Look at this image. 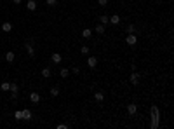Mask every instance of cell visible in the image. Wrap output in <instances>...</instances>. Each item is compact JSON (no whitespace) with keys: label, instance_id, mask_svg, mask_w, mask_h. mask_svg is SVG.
Listing matches in <instances>:
<instances>
[{"label":"cell","instance_id":"obj_1","mask_svg":"<svg viewBox=\"0 0 174 129\" xmlns=\"http://www.w3.org/2000/svg\"><path fill=\"white\" fill-rule=\"evenodd\" d=\"M151 127H158V108L151 106Z\"/></svg>","mask_w":174,"mask_h":129},{"label":"cell","instance_id":"obj_2","mask_svg":"<svg viewBox=\"0 0 174 129\" xmlns=\"http://www.w3.org/2000/svg\"><path fill=\"white\" fill-rule=\"evenodd\" d=\"M125 42H127L129 46H136L138 38H136V35H134V33H129V35H127V38H125Z\"/></svg>","mask_w":174,"mask_h":129},{"label":"cell","instance_id":"obj_3","mask_svg":"<svg viewBox=\"0 0 174 129\" xmlns=\"http://www.w3.org/2000/svg\"><path fill=\"white\" fill-rule=\"evenodd\" d=\"M30 101L35 103V105H38V101H40V94H38V93H31V94H30Z\"/></svg>","mask_w":174,"mask_h":129},{"label":"cell","instance_id":"obj_4","mask_svg":"<svg viewBox=\"0 0 174 129\" xmlns=\"http://www.w3.org/2000/svg\"><path fill=\"white\" fill-rule=\"evenodd\" d=\"M127 112H129V115H134V113L138 112V105H136V103H129Z\"/></svg>","mask_w":174,"mask_h":129},{"label":"cell","instance_id":"obj_5","mask_svg":"<svg viewBox=\"0 0 174 129\" xmlns=\"http://www.w3.org/2000/svg\"><path fill=\"white\" fill-rule=\"evenodd\" d=\"M21 119H24V120H30V119H31V112H30L28 108L21 110Z\"/></svg>","mask_w":174,"mask_h":129},{"label":"cell","instance_id":"obj_6","mask_svg":"<svg viewBox=\"0 0 174 129\" xmlns=\"http://www.w3.org/2000/svg\"><path fill=\"white\" fill-rule=\"evenodd\" d=\"M26 7H28V11H35V9H37V2H35V0H28V2H26Z\"/></svg>","mask_w":174,"mask_h":129},{"label":"cell","instance_id":"obj_7","mask_svg":"<svg viewBox=\"0 0 174 129\" xmlns=\"http://www.w3.org/2000/svg\"><path fill=\"white\" fill-rule=\"evenodd\" d=\"M26 51H28V54L31 58L35 56V49H33V46H31V42H26Z\"/></svg>","mask_w":174,"mask_h":129},{"label":"cell","instance_id":"obj_8","mask_svg":"<svg viewBox=\"0 0 174 129\" xmlns=\"http://www.w3.org/2000/svg\"><path fill=\"white\" fill-rule=\"evenodd\" d=\"M110 23L111 24H118L120 23V16H118V14H113V16L110 18Z\"/></svg>","mask_w":174,"mask_h":129},{"label":"cell","instance_id":"obj_9","mask_svg":"<svg viewBox=\"0 0 174 129\" xmlns=\"http://www.w3.org/2000/svg\"><path fill=\"white\" fill-rule=\"evenodd\" d=\"M138 82H139V75L136 73V72H132V75H131V84H134V86H136Z\"/></svg>","mask_w":174,"mask_h":129},{"label":"cell","instance_id":"obj_10","mask_svg":"<svg viewBox=\"0 0 174 129\" xmlns=\"http://www.w3.org/2000/svg\"><path fill=\"white\" fill-rule=\"evenodd\" d=\"M2 30H4L5 33H7V31H11V30H12V23H9V21H5V23L2 24Z\"/></svg>","mask_w":174,"mask_h":129},{"label":"cell","instance_id":"obj_11","mask_svg":"<svg viewBox=\"0 0 174 129\" xmlns=\"http://www.w3.org/2000/svg\"><path fill=\"white\" fill-rule=\"evenodd\" d=\"M52 63H61V54H58V53H54L52 54Z\"/></svg>","mask_w":174,"mask_h":129},{"label":"cell","instance_id":"obj_12","mask_svg":"<svg viewBox=\"0 0 174 129\" xmlns=\"http://www.w3.org/2000/svg\"><path fill=\"white\" fill-rule=\"evenodd\" d=\"M87 64H89L91 68H94V66L98 64V59H96V58H89V59H87Z\"/></svg>","mask_w":174,"mask_h":129},{"label":"cell","instance_id":"obj_13","mask_svg":"<svg viewBox=\"0 0 174 129\" xmlns=\"http://www.w3.org/2000/svg\"><path fill=\"white\" fill-rule=\"evenodd\" d=\"M92 35V31H91V30L89 28H85V30H82V37H84V38H89V37Z\"/></svg>","mask_w":174,"mask_h":129},{"label":"cell","instance_id":"obj_14","mask_svg":"<svg viewBox=\"0 0 174 129\" xmlns=\"http://www.w3.org/2000/svg\"><path fill=\"white\" fill-rule=\"evenodd\" d=\"M42 77H44V79H49V77H51V68H44V70H42Z\"/></svg>","mask_w":174,"mask_h":129},{"label":"cell","instance_id":"obj_15","mask_svg":"<svg viewBox=\"0 0 174 129\" xmlns=\"http://www.w3.org/2000/svg\"><path fill=\"white\" fill-rule=\"evenodd\" d=\"M94 98H96V101H103V98H104V94L101 93V91H98V93H94Z\"/></svg>","mask_w":174,"mask_h":129},{"label":"cell","instance_id":"obj_16","mask_svg":"<svg viewBox=\"0 0 174 129\" xmlns=\"http://www.w3.org/2000/svg\"><path fill=\"white\" fill-rule=\"evenodd\" d=\"M5 59L9 61V63H12V61H14V53H12V51H9V53L5 54Z\"/></svg>","mask_w":174,"mask_h":129},{"label":"cell","instance_id":"obj_17","mask_svg":"<svg viewBox=\"0 0 174 129\" xmlns=\"http://www.w3.org/2000/svg\"><path fill=\"white\" fill-rule=\"evenodd\" d=\"M9 87H11V84L9 82H2L0 84V89H2V91H9Z\"/></svg>","mask_w":174,"mask_h":129},{"label":"cell","instance_id":"obj_18","mask_svg":"<svg viewBox=\"0 0 174 129\" xmlns=\"http://www.w3.org/2000/svg\"><path fill=\"white\" fill-rule=\"evenodd\" d=\"M99 19H101V24H108L110 23V18H108V16H101Z\"/></svg>","mask_w":174,"mask_h":129},{"label":"cell","instance_id":"obj_19","mask_svg":"<svg viewBox=\"0 0 174 129\" xmlns=\"http://www.w3.org/2000/svg\"><path fill=\"white\" fill-rule=\"evenodd\" d=\"M96 33H104V24H98L96 26Z\"/></svg>","mask_w":174,"mask_h":129},{"label":"cell","instance_id":"obj_20","mask_svg":"<svg viewBox=\"0 0 174 129\" xmlns=\"http://www.w3.org/2000/svg\"><path fill=\"white\" fill-rule=\"evenodd\" d=\"M59 75L63 77V79H66V77H68V75H70V72H68V70H66V68H63V70L59 72Z\"/></svg>","mask_w":174,"mask_h":129},{"label":"cell","instance_id":"obj_21","mask_svg":"<svg viewBox=\"0 0 174 129\" xmlns=\"http://www.w3.org/2000/svg\"><path fill=\"white\" fill-rule=\"evenodd\" d=\"M14 119H16V120H23V119H21V110L14 112Z\"/></svg>","mask_w":174,"mask_h":129},{"label":"cell","instance_id":"obj_22","mask_svg":"<svg viewBox=\"0 0 174 129\" xmlns=\"http://www.w3.org/2000/svg\"><path fill=\"white\" fill-rule=\"evenodd\" d=\"M59 94V87H52L51 89V96H58Z\"/></svg>","mask_w":174,"mask_h":129},{"label":"cell","instance_id":"obj_23","mask_svg":"<svg viewBox=\"0 0 174 129\" xmlns=\"http://www.w3.org/2000/svg\"><path fill=\"white\" fill-rule=\"evenodd\" d=\"M9 91H11V93H17V84H11Z\"/></svg>","mask_w":174,"mask_h":129},{"label":"cell","instance_id":"obj_24","mask_svg":"<svg viewBox=\"0 0 174 129\" xmlns=\"http://www.w3.org/2000/svg\"><path fill=\"white\" fill-rule=\"evenodd\" d=\"M134 30H136V26H134V24H129L127 26V33H134Z\"/></svg>","mask_w":174,"mask_h":129},{"label":"cell","instance_id":"obj_25","mask_svg":"<svg viewBox=\"0 0 174 129\" xmlns=\"http://www.w3.org/2000/svg\"><path fill=\"white\" fill-rule=\"evenodd\" d=\"M80 53L82 54H87V53H89V47H87V46H82L80 47Z\"/></svg>","mask_w":174,"mask_h":129},{"label":"cell","instance_id":"obj_26","mask_svg":"<svg viewBox=\"0 0 174 129\" xmlns=\"http://www.w3.org/2000/svg\"><path fill=\"white\" fill-rule=\"evenodd\" d=\"M45 2H47V5H52V7L58 4V0H45Z\"/></svg>","mask_w":174,"mask_h":129},{"label":"cell","instance_id":"obj_27","mask_svg":"<svg viewBox=\"0 0 174 129\" xmlns=\"http://www.w3.org/2000/svg\"><path fill=\"white\" fill-rule=\"evenodd\" d=\"M98 4H99V5H101V7H104V5H106V4H108V0H98Z\"/></svg>","mask_w":174,"mask_h":129},{"label":"cell","instance_id":"obj_28","mask_svg":"<svg viewBox=\"0 0 174 129\" xmlns=\"http://www.w3.org/2000/svg\"><path fill=\"white\" fill-rule=\"evenodd\" d=\"M12 2H14L16 5H19V4H21V0H12Z\"/></svg>","mask_w":174,"mask_h":129}]
</instances>
